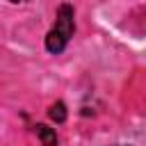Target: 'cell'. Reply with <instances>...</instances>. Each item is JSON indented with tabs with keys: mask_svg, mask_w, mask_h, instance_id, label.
Wrapping results in <instances>:
<instances>
[{
	"mask_svg": "<svg viewBox=\"0 0 146 146\" xmlns=\"http://www.w3.org/2000/svg\"><path fill=\"white\" fill-rule=\"evenodd\" d=\"M73 30H75V21H73V7L71 5H62L57 9V21L55 25L50 27V32L46 34V50L57 55L66 48L68 39L73 36Z\"/></svg>",
	"mask_w": 146,
	"mask_h": 146,
	"instance_id": "1",
	"label": "cell"
},
{
	"mask_svg": "<svg viewBox=\"0 0 146 146\" xmlns=\"http://www.w3.org/2000/svg\"><path fill=\"white\" fill-rule=\"evenodd\" d=\"M34 132H36V137L41 139V144H43V146H55V144H57V135H55V130H52V128H48V125L39 123V125H34Z\"/></svg>",
	"mask_w": 146,
	"mask_h": 146,
	"instance_id": "2",
	"label": "cell"
},
{
	"mask_svg": "<svg viewBox=\"0 0 146 146\" xmlns=\"http://www.w3.org/2000/svg\"><path fill=\"white\" fill-rule=\"evenodd\" d=\"M48 116H50L55 123H64V121H66V105H64L62 100H59V103H55V105H50Z\"/></svg>",
	"mask_w": 146,
	"mask_h": 146,
	"instance_id": "3",
	"label": "cell"
},
{
	"mask_svg": "<svg viewBox=\"0 0 146 146\" xmlns=\"http://www.w3.org/2000/svg\"><path fill=\"white\" fill-rule=\"evenodd\" d=\"M9 2H25V0H9Z\"/></svg>",
	"mask_w": 146,
	"mask_h": 146,
	"instance_id": "4",
	"label": "cell"
}]
</instances>
